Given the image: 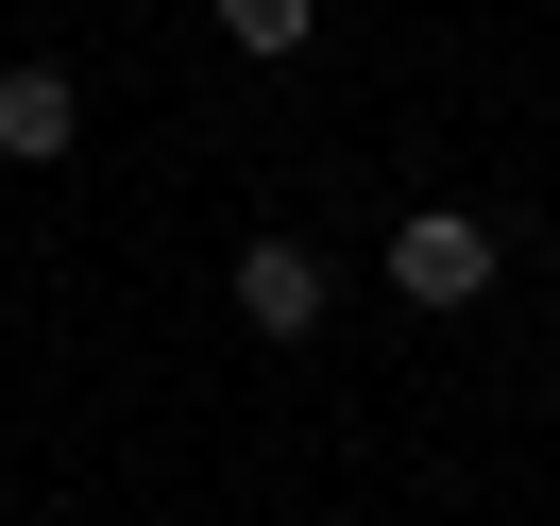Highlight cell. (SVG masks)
Returning a JSON list of instances; mask_svg holds the SVG:
<instances>
[{
  "label": "cell",
  "instance_id": "1",
  "mask_svg": "<svg viewBox=\"0 0 560 526\" xmlns=\"http://www.w3.org/2000/svg\"><path fill=\"white\" fill-rule=\"evenodd\" d=\"M390 289H408V306H476L492 289V221H458V204L390 221Z\"/></svg>",
  "mask_w": 560,
  "mask_h": 526
},
{
  "label": "cell",
  "instance_id": "2",
  "mask_svg": "<svg viewBox=\"0 0 560 526\" xmlns=\"http://www.w3.org/2000/svg\"><path fill=\"white\" fill-rule=\"evenodd\" d=\"M85 137V85L69 69H0V171H51Z\"/></svg>",
  "mask_w": 560,
  "mask_h": 526
},
{
  "label": "cell",
  "instance_id": "3",
  "mask_svg": "<svg viewBox=\"0 0 560 526\" xmlns=\"http://www.w3.org/2000/svg\"><path fill=\"white\" fill-rule=\"evenodd\" d=\"M238 323H255V340H306V323H323V255L306 238H255L238 255Z\"/></svg>",
  "mask_w": 560,
  "mask_h": 526
},
{
  "label": "cell",
  "instance_id": "4",
  "mask_svg": "<svg viewBox=\"0 0 560 526\" xmlns=\"http://www.w3.org/2000/svg\"><path fill=\"white\" fill-rule=\"evenodd\" d=\"M221 35L272 69V51H306V35H323V0H221Z\"/></svg>",
  "mask_w": 560,
  "mask_h": 526
}]
</instances>
